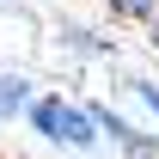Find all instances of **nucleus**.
Here are the masks:
<instances>
[{
	"label": "nucleus",
	"instance_id": "obj_7",
	"mask_svg": "<svg viewBox=\"0 0 159 159\" xmlns=\"http://www.w3.org/2000/svg\"><path fill=\"white\" fill-rule=\"evenodd\" d=\"M147 43H153V55H159V12L147 19Z\"/></svg>",
	"mask_w": 159,
	"mask_h": 159
},
{
	"label": "nucleus",
	"instance_id": "obj_5",
	"mask_svg": "<svg viewBox=\"0 0 159 159\" xmlns=\"http://www.w3.org/2000/svg\"><path fill=\"white\" fill-rule=\"evenodd\" d=\"M110 6V19H122V25H147L159 12V0H104Z\"/></svg>",
	"mask_w": 159,
	"mask_h": 159
},
{
	"label": "nucleus",
	"instance_id": "obj_1",
	"mask_svg": "<svg viewBox=\"0 0 159 159\" xmlns=\"http://www.w3.org/2000/svg\"><path fill=\"white\" fill-rule=\"evenodd\" d=\"M25 122L37 129L43 141H55V147H74V153H92L98 147V116H92V104H74L61 98V92H37L31 98V110H25Z\"/></svg>",
	"mask_w": 159,
	"mask_h": 159
},
{
	"label": "nucleus",
	"instance_id": "obj_4",
	"mask_svg": "<svg viewBox=\"0 0 159 159\" xmlns=\"http://www.w3.org/2000/svg\"><path fill=\"white\" fill-rule=\"evenodd\" d=\"M31 98H37V80H31V74H6V67H0V122H6V116H25Z\"/></svg>",
	"mask_w": 159,
	"mask_h": 159
},
{
	"label": "nucleus",
	"instance_id": "obj_6",
	"mask_svg": "<svg viewBox=\"0 0 159 159\" xmlns=\"http://www.w3.org/2000/svg\"><path fill=\"white\" fill-rule=\"evenodd\" d=\"M122 86H129V92H135V98L147 104V116L159 122V80H147V74H129V80H122Z\"/></svg>",
	"mask_w": 159,
	"mask_h": 159
},
{
	"label": "nucleus",
	"instance_id": "obj_2",
	"mask_svg": "<svg viewBox=\"0 0 159 159\" xmlns=\"http://www.w3.org/2000/svg\"><path fill=\"white\" fill-rule=\"evenodd\" d=\"M92 116H98V135H110V147H116L122 159H159V135H147V129H135V122H122L110 104H92Z\"/></svg>",
	"mask_w": 159,
	"mask_h": 159
},
{
	"label": "nucleus",
	"instance_id": "obj_3",
	"mask_svg": "<svg viewBox=\"0 0 159 159\" xmlns=\"http://www.w3.org/2000/svg\"><path fill=\"white\" fill-rule=\"evenodd\" d=\"M55 43L67 49V55H80V61H110L116 55V43L104 37V31H92V25H61Z\"/></svg>",
	"mask_w": 159,
	"mask_h": 159
}]
</instances>
